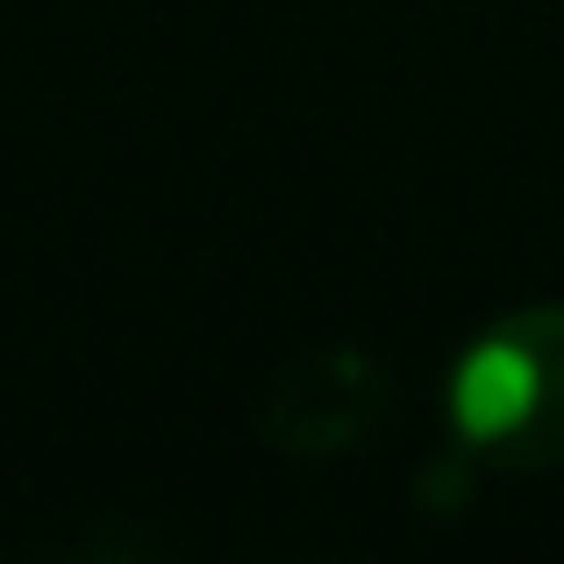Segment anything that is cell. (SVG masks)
Listing matches in <instances>:
<instances>
[{"mask_svg":"<svg viewBox=\"0 0 564 564\" xmlns=\"http://www.w3.org/2000/svg\"><path fill=\"white\" fill-rule=\"evenodd\" d=\"M451 436L494 471L564 465V307H514L457 350Z\"/></svg>","mask_w":564,"mask_h":564,"instance_id":"obj_1","label":"cell"},{"mask_svg":"<svg viewBox=\"0 0 564 564\" xmlns=\"http://www.w3.org/2000/svg\"><path fill=\"white\" fill-rule=\"evenodd\" d=\"M72 564H151V557H137L129 543H100V551H79Z\"/></svg>","mask_w":564,"mask_h":564,"instance_id":"obj_3","label":"cell"},{"mask_svg":"<svg viewBox=\"0 0 564 564\" xmlns=\"http://www.w3.org/2000/svg\"><path fill=\"white\" fill-rule=\"evenodd\" d=\"M393 414V379L372 350H301L293 365H279L272 386L258 400V436L279 457H350L386 429Z\"/></svg>","mask_w":564,"mask_h":564,"instance_id":"obj_2","label":"cell"}]
</instances>
